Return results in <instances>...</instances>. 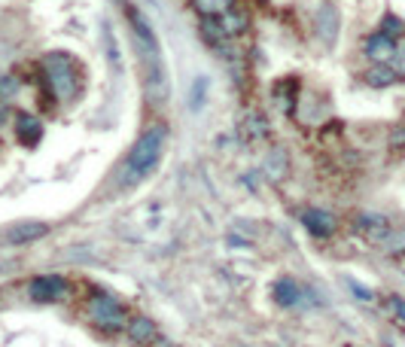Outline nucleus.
I'll return each mask as SVG.
<instances>
[{
  "instance_id": "nucleus-18",
  "label": "nucleus",
  "mask_w": 405,
  "mask_h": 347,
  "mask_svg": "<svg viewBox=\"0 0 405 347\" xmlns=\"http://www.w3.org/2000/svg\"><path fill=\"white\" fill-rule=\"evenodd\" d=\"M16 79L13 76H4V79H0V98H4V101H9V98H13L16 95Z\"/></svg>"
},
{
  "instance_id": "nucleus-3",
  "label": "nucleus",
  "mask_w": 405,
  "mask_h": 347,
  "mask_svg": "<svg viewBox=\"0 0 405 347\" xmlns=\"http://www.w3.org/2000/svg\"><path fill=\"white\" fill-rule=\"evenodd\" d=\"M43 67H46V79H49V89L55 91L58 101H70L79 91V70H76V61L64 55V52H49L43 58Z\"/></svg>"
},
{
  "instance_id": "nucleus-12",
  "label": "nucleus",
  "mask_w": 405,
  "mask_h": 347,
  "mask_svg": "<svg viewBox=\"0 0 405 347\" xmlns=\"http://www.w3.org/2000/svg\"><path fill=\"white\" fill-rule=\"evenodd\" d=\"M40 122L34 119V116H22L18 119V140H22V144H37L40 140Z\"/></svg>"
},
{
  "instance_id": "nucleus-13",
  "label": "nucleus",
  "mask_w": 405,
  "mask_h": 347,
  "mask_svg": "<svg viewBox=\"0 0 405 347\" xmlns=\"http://www.w3.org/2000/svg\"><path fill=\"white\" fill-rule=\"evenodd\" d=\"M192 4H195V9L205 16H222L235 6V0H192Z\"/></svg>"
},
{
  "instance_id": "nucleus-21",
  "label": "nucleus",
  "mask_w": 405,
  "mask_h": 347,
  "mask_svg": "<svg viewBox=\"0 0 405 347\" xmlns=\"http://www.w3.org/2000/svg\"><path fill=\"white\" fill-rule=\"evenodd\" d=\"M402 265H405V253H402Z\"/></svg>"
},
{
  "instance_id": "nucleus-1",
  "label": "nucleus",
  "mask_w": 405,
  "mask_h": 347,
  "mask_svg": "<svg viewBox=\"0 0 405 347\" xmlns=\"http://www.w3.org/2000/svg\"><path fill=\"white\" fill-rule=\"evenodd\" d=\"M128 18H131V28H135V37H137V55H140V67H144V89L153 104H161V101L171 95V83L165 74V58H161L159 37L153 34L149 22L137 9H128Z\"/></svg>"
},
{
  "instance_id": "nucleus-9",
  "label": "nucleus",
  "mask_w": 405,
  "mask_h": 347,
  "mask_svg": "<svg viewBox=\"0 0 405 347\" xmlns=\"http://www.w3.org/2000/svg\"><path fill=\"white\" fill-rule=\"evenodd\" d=\"M302 222H305L308 232L317 234V238H329V234L336 232V220H332L326 210H305L302 213Z\"/></svg>"
},
{
  "instance_id": "nucleus-10",
  "label": "nucleus",
  "mask_w": 405,
  "mask_h": 347,
  "mask_svg": "<svg viewBox=\"0 0 405 347\" xmlns=\"http://www.w3.org/2000/svg\"><path fill=\"white\" fill-rule=\"evenodd\" d=\"M128 335H131V339H135L137 344H149L159 332H156V323L149 320V317H135V320L128 323Z\"/></svg>"
},
{
  "instance_id": "nucleus-14",
  "label": "nucleus",
  "mask_w": 405,
  "mask_h": 347,
  "mask_svg": "<svg viewBox=\"0 0 405 347\" xmlns=\"http://www.w3.org/2000/svg\"><path fill=\"white\" fill-rule=\"evenodd\" d=\"M275 299L280 302V305H296L299 299H302V292H299V287L292 280H280L278 287H275Z\"/></svg>"
},
{
  "instance_id": "nucleus-6",
  "label": "nucleus",
  "mask_w": 405,
  "mask_h": 347,
  "mask_svg": "<svg viewBox=\"0 0 405 347\" xmlns=\"http://www.w3.org/2000/svg\"><path fill=\"white\" fill-rule=\"evenodd\" d=\"M353 229H357V234H363V238L372 241V244H384V241H387V234L393 232L387 217H381V213H360V217L353 220Z\"/></svg>"
},
{
  "instance_id": "nucleus-8",
  "label": "nucleus",
  "mask_w": 405,
  "mask_h": 347,
  "mask_svg": "<svg viewBox=\"0 0 405 347\" xmlns=\"http://www.w3.org/2000/svg\"><path fill=\"white\" fill-rule=\"evenodd\" d=\"M43 234H49L46 222H18V226L6 232V241L9 244H31V241H40Z\"/></svg>"
},
{
  "instance_id": "nucleus-20",
  "label": "nucleus",
  "mask_w": 405,
  "mask_h": 347,
  "mask_svg": "<svg viewBox=\"0 0 405 347\" xmlns=\"http://www.w3.org/2000/svg\"><path fill=\"white\" fill-rule=\"evenodd\" d=\"M390 308H393V311H399V317L405 320V305H402L399 299H390Z\"/></svg>"
},
{
  "instance_id": "nucleus-17",
  "label": "nucleus",
  "mask_w": 405,
  "mask_h": 347,
  "mask_svg": "<svg viewBox=\"0 0 405 347\" xmlns=\"http://www.w3.org/2000/svg\"><path fill=\"white\" fill-rule=\"evenodd\" d=\"M405 30V25H402V18H397V16H387L384 18V34H390L393 40H397L399 34Z\"/></svg>"
},
{
  "instance_id": "nucleus-4",
  "label": "nucleus",
  "mask_w": 405,
  "mask_h": 347,
  "mask_svg": "<svg viewBox=\"0 0 405 347\" xmlns=\"http://www.w3.org/2000/svg\"><path fill=\"white\" fill-rule=\"evenodd\" d=\"M89 317H92L101 329H110V332H116V329H122L125 326V311H122V305H119L113 295H95L92 302H89Z\"/></svg>"
},
{
  "instance_id": "nucleus-5",
  "label": "nucleus",
  "mask_w": 405,
  "mask_h": 347,
  "mask_svg": "<svg viewBox=\"0 0 405 347\" xmlns=\"http://www.w3.org/2000/svg\"><path fill=\"white\" fill-rule=\"evenodd\" d=\"M67 280L58 278V274H46V278H34L31 287H28V292H31V299L37 302H58L67 295Z\"/></svg>"
},
{
  "instance_id": "nucleus-7",
  "label": "nucleus",
  "mask_w": 405,
  "mask_h": 347,
  "mask_svg": "<svg viewBox=\"0 0 405 347\" xmlns=\"http://www.w3.org/2000/svg\"><path fill=\"white\" fill-rule=\"evenodd\" d=\"M363 52H366L375 64H387V61L397 58V40H393L390 34H384V30H378V34H372L366 40Z\"/></svg>"
},
{
  "instance_id": "nucleus-15",
  "label": "nucleus",
  "mask_w": 405,
  "mask_h": 347,
  "mask_svg": "<svg viewBox=\"0 0 405 347\" xmlns=\"http://www.w3.org/2000/svg\"><path fill=\"white\" fill-rule=\"evenodd\" d=\"M219 18H222V22H219V28L226 30V34H241V30L247 28L244 16H235V13H222Z\"/></svg>"
},
{
  "instance_id": "nucleus-16",
  "label": "nucleus",
  "mask_w": 405,
  "mask_h": 347,
  "mask_svg": "<svg viewBox=\"0 0 405 347\" xmlns=\"http://www.w3.org/2000/svg\"><path fill=\"white\" fill-rule=\"evenodd\" d=\"M384 247H387L390 253H397V256H402L405 253V232H390L387 241H384Z\"/></svg>"
},
{
  "instance_id": "nucleus-19",
  "label": "nucleus",
  "mask_w": 405,
  "mask_h": 347,
  "mask_svg": "<svg viewBox=\"0 0 405 347\" xmlns=\"http://www.w3.org/2000/svg\"><path fill=\"white\" fill-rule=\"evenodd\" d=\"M397 74L405 76V43L397 46Z\"/></svg>"
},
{
  "instance_id": "nucleus-11",
  "label": "nucleus",
  "mask_w": 405,
  "mask_h": 347,
  "mask_svg": "<svg viewBox=\"0 0 405 347\" xmlns=\"http://www.w3.org/2000/svg\"><path fill=\"white\" fill-rule=\"evenodd\" d=\"M399 79L397 74V67H387V64H378V67H372L369 74H366V83L375 86V89H384V86H393Z\"/></svg>"
},
{
  "instance_id": "nucleus-2",
  "label": "nucleus",
  "mask_w": 405,
  "mask_h": 347,
  "mask_svg": "<svg viewBox=\"0 0 405 347\" xmlns=\"http://www.w3.org/2000/svg\"><path fill=\"white\" fill-rule=\"evenodd\" d=\"M165 144H168V131L161 128V125L149 128L147 135L135 144V149L128 152L125 165H122V171H119V186H122V189H131V186H137L140 180H147L149 174L156 171L159 161H161Z\"/></svg>"
}]
</instances>
